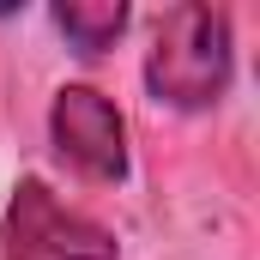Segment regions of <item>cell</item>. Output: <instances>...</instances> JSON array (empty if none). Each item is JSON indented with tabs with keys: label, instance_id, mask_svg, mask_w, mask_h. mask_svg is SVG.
<instances>
[{
	"label": "cell",
	"instance_id": "obj_1",
	"mask_svg": "<svg viewBox=\"0 0 260 260\" xmlns=\"http://www.w3.org/2000/svg\"><path fill=\"white\" fill-rule=\"evenodd\" d=\"M236 73L230 12L218 6H170L145 49V91L164 109H212L224 103Z\"/></svg>",
	"mask_w": 260,
	"mask_h": 260
},
{
	"label": "cell",
	"instance_id": "obj_2",
	"mask_svg": "<svg viewBox=\"0 0 260 260\" xmlns=\"http://www.w3.org/2000/svg\"><path fill=\"white\" fill-rule=\"evenodd\" d=\"M121 242L109 224L73 212L43 176H24L12 200H6V218H0V260H115Z\"/></svg>",
	"mask_w": 260,
	"mask_h": 260
},
{
	"label": "cell",
	"instance_id": "obj_3",
	"mask_svg": "<svg viewBox=\"0 0 260 260\" xmlns=\"http://www.w3.org/2000/svg\"><path fill=\"white\" fill-rule=\"evenodd\" d=\"M49 139L85 182H127V121L115 109V97H103L97 85H61L49 103Z\"/></svg>",
	"mask_w": 260,
	"mask_h": 260
},
{
	"label": "cell",
	"instance_id": "obj_4",
	"mask_svg": "<svg viewBox=\"0 0 260 260\" xmlns=\"http://www.w3.org/2000/svg\"><path fill=\"white\" fill-rule=\"evenodd\" d=\"M49 18L79 55H103V49H115V37L127 30L133 12H127V0H61Z\"/></svg>",
	"mask_w": 260,
	"mask_h": 260
}]
</instances>
